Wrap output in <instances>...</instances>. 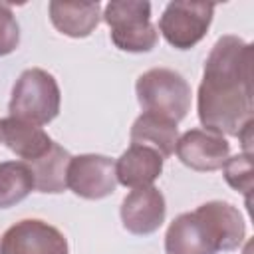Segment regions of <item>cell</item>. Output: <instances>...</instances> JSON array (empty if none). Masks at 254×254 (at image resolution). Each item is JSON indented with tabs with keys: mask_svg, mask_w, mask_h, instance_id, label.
Instances as JSON below:
<instances>
[{
	"mask_svg": "<svg viewBox=\"0 0 254 254\" xmlns=\"http://www.w3.org/2000/svg\"><path fill=\"white\" fill-rule=\"evenodd\" d=\"M20 44V26L12 8L0 2V56L12 54Z\"/></svg>",
	"mask_w": 254,
	"mask_h": 254,
	"instance_id": "cell-18",
	"label": "cell"
},
{
	"mask_svg": "<svg viewBox=\"0 0 254 254\" xmlns=\"http://www.w3.org/2000/svg\"><path fill=\"white\" fill-rule=\"evenodd\" d=\"M179 161L198 173H210L224 167L230 157V143L226 137L206 131V129H189L177 141Z\"/></svg>",
	"mask_w": 254,
	"mask_h": 254,
	"instance_id": "cell-9",
	"label": "cell"
},
{
	"mask_svg": "<svg viewBox=\"0 0 254 254\" xmlns=\"http://www.w3.org/2000/svg\"><path fill=\"white\" fill-rule=\"evenodd\" d=\"M121 222L123 228L137 236L153 234L161 228L167 214L165 196L157 187L133 189L121 202Z\"/></svg>",
	"mask_w": 254,
	"mask_h": 254,
	"instance_id": "cell-10",
	"label": "cell"
},
{
	"mask_svg": "<svg viewBox=\"0 0 254 254\" xmlns=\"http://www.w3.org/2000/svg\"><path fill=\"white\" fill-rule=\"evenodd\" d=\"M34 190V177L24 161L0 163V208L22 202Z\"/></svg>",
	"mask_w": 254,
	"mask_h": 254,
	"instance_id": "cell-16",
	"label": "cell"
},
{
	"mask_svg": "<svg viewBox=\"0 0 254 254\" xmlns=\"http://www.w3.org/2000/svg\"><path fill=\"white\" fill-rule=\"evenodd\" d=\"M129 137L133 145L151 147L163 159H167L175 153V147L179 141V129H177V123L165 117H159L153 113H141L133 121Z\"/></svg>",
	"mask_w": 254,
	"mask_h": 254,
	"instance_id": "cell-14",
	"label": "cell"
},
{
	"mask_svg": "<svg viewBox=\"0 0 254 254\" xmlns=\"http://www.w3.org/2000/svg\"><path fill=\"white\" fill-rule=\"evenodd\" d=\"M109 26L111 42L131 54L151 52L157 46L159 32L151 24V4L145 0H111L101 14Z\"/></svg>",
	"mask_w": 254,
	"mask_h": 254,
	"instance_id": "cell-5",
	"label": "cell"
},
{
	"mask_svg": "<svg viewBox=\"0 0 254 254\" xmlns=\"http://www.w3.org/2000/svg\"><path fill=\"white\" fill-rule=\"evenodd\" d=\"M252 44L238 36L218 38L204 62L196 95L198 121L206 131L236 137L252 121Z\"/></svg>",
	"mask_w": 254,
	"mask_h": 254,
	"instance_id": "cell-1",
	"label": "cell"
},
{
	"mask_svg": "<svg viewBox=\"0 0 254 254\" xmlns=\"http://www.w3.org/2000/svg\"><path fill=\"white\" fill-rule=\"evenodd\" d=\"M137 101L143 113H153L179 123L190 109V85L175 69L153 67L137 77Z\"/></svg>",
	"mask_w": 254,
	"mask_h": 254,
	"instance_id": "cell-3",
	"label": "cell"
},
{
	"mask_svg": "<svg viewBox=\"0 0 254 254\" xmlns=\"http://www.w3.org/2000/svg\"><path fill=\"white\" fill-rule=\"evenodd\" d=\"M69 159L71 155L54 141V145L50 147L46 155H42L40 159L32 163H26L34 177V189L40 192H50V194L64 192L67 189L65 179H67Z\"/></svg>",
	"mask_w": 254,
	"mask_h": 254,
	"instance_id": "cell-15",
	"label": "cell"
},
{
	"mask_svg": "<svg viewBox=\"0 0 254 254\" xmlns=\"http://www.w3.org/2000/svg\"><path fill=\"white\" fill-rule=\"evenodd\" d=\"M214 16L210 2H169L159 20L163 38L177 50L194 48L208 32Z\"/></svg>",
	"mask_w": 254,
	"mask_h": 254,
	"instance_id": "cell-6",
	"label": "cell"
},
{
	"mask_svg": "<svg viewBox=\"0 0 254 254\" xmlns=\"http://www.w3.org/2000/svg\"><path fill=\"white\" fill-rule=\"evenodd\" d=\"M67 189L87 200H99L109 196L117 187L115 161L105 155L85 153L69 159L67 165Z\"/></svg>",
	"mask_w": 254,
	"mask_h": 254,
	"instance_id": "cell-7",
	"label": "cell"
},
{
	"mask_svg": "<svg viewBox=\"0 0 254 254\" xmlns=\"http://www.w3.org/2000/svg\"><path fill=\"white\" fill-rule=\"evenodd\" d=\"M244 238L246 224L238 208L224 200H208L169 224L165 254H216L236 250Z\"/></svg>",
	"mask_w": 254,
	"mask_h": 254,
	"instance_id": "cell-2",
	"label": "cell"
},
{
	"mask_svg": "<svg viewBox=\"0 0 254 254\" xmlns=\"http://www.w3.org/2000/svg\"><path fill=\"white\" fill-rule=\"evenodd\" d=\"M0 141L20 159H24V163L40 159L54 145V139L40 125L26 123L10 115L0 119Z\"/></svg>",
	"mask_w": 254,
	"mask_h": 254,
	"instance_id": "cell-12",
	"label": "cell"
},
{
	"mask_svg": "<svg viewBox=\"0 0 254 254\" xmlns=\"http://www.w3.org/2000/svg\"><path fill=\"white\" fill-rule=\"evenodd\" d=\"M163 157L145 145H133L115 163L117 183L129 189L151 187L163 173Z\"/></svg>",
	"mask_w": 254,
	"mask_h": 254,
	"instance_id": "cell-11",
	"label": "cell"
},
{
	"mask_svg": "<svg viewBox=\"0 0 254 254\" xmlns=\"http://www.w3.org/2000/svg\"><path fill=\"white\" fill-rule=\"evenodd\" d=\"M60 103L62 93L56 77L46 69L30 67L16 79L8 111L14 119L34 125H46L58 117Z\"/></svg>",
	"mask_w": 254,
	"mask_h": 254,
	"instance_id": "cell-4",
	"label": "cell"
},
{
	"mask_svg": "<svg viewBox=\"0 0 254 254\" xmlns=\"http://www.w3.org/2000/svg\"><path fill=\"white\" fill-rule=\"evenodd\" d=\"M224 179L226 183L242 192L246 196V202H250V192H252V185H254V171H252V155H246V153H240V155H234V157H228L224 167Z\"/></svg>",
	"mask_w": 254,
	"mask_h": 254,
	"instance_id": "cell-17",
	"label": "cell"
},
{
	"mask_svg": "<svg viewBox=\"0 0 254 254\" xmlns=\"http://www.w3.org/2000/svg\"><path fill=\"white\" fill-rule=\"evenodd\" d=\"M0 254H69V246L56 226L40 218H24L2 234Z\"/></svg>",
	"mask_w": 254,
	"mask_h": 254,
	"instance_id": "cell-8",
	"label": "cell"
},
{
	"mask_svg": "<svg viewBox=\"0 0 254 254\" xmlns=\"http://www.w3.org/2000/svg\"><path fill=\"white\" fill-rule=\"evenodd\" d=\"M50 20L58 32L69 38H87L101 20V4L95 2H50Z\"/></svg>",
	"mask_w": 254,
	"mask_h": 254,
	"instance_id": "cell-13",
	"label": "cell"
}]
</instances>
